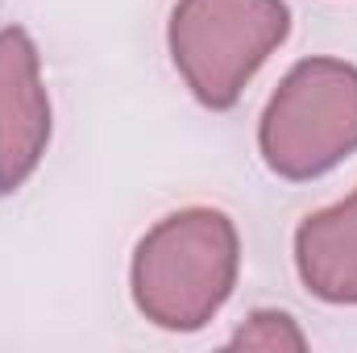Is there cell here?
<instances>
[{
  "label": "cell",
  "mask_w": 357,
  "mask_h": 353,
  "mask_svg": "<svg viewBox=\"0 0 357 353\" xmlns=\"http://www.w3.org/2000/svg\"><path fill=\"white\" fill-rule=\"evenodd\" d=\"M241 266L237 225L216 208H183L158 220L133 254V303L171 333L204 329L233 295Z\"/></svg>",
  "instance_id": "obj_1"
},
{
  "label": "cell",
  "mask_w": 357,
  "mask_h": 353,
  "mask_svg": "<svg viewBox=\"0 0 357 353\" xmlns=\"http://www.w3.org/2000/svg\"><path fill=\"white\" fill-rule=\"evenodd\" d=\"M287 33V0H178L171 13V59L199 104L233 108Z\"/></svg>",
  "instance_id": "obj_2"
},
{
  "label": "cell",
  "mask_w": 357,
  "mask_h": 353,
  "mask_svg": "<svg viewBox=\"0 0 357 353\" xmlns=\"http://www.w3.org/2000/svg\"><path fill=\"white\" fill-rule=\"evenodd\" d=\"M258 146L274 175L316 179L357 150V67L303 59L270 96Z\"/></svg>",
  "instance_id": "obj_3"
},
{
  "label": "cell",
  "mask_w": 357,
  "mask_h": 353,
  "mask_svg": "<svg viewBox=\"0 0 357 353\" xmlns=\"http://www.w3.org/2000/svg\"><path fill=\"white\" fill-rule=\"evenodd\" d=\"M50 146V96L42 59L21 25L0 29V195L25 187Z\"/></svg>",
  "instance_id": "obj_4"
},
{
  "label": "cell",
  "mask_w": 357,
  "mask_h": 353,
  "mask_svg": "<svg viewBox=\"0 0 357 353\" xmlns=\"http://www.w3.org/2000/svg\"><path fill=\"white\" fill-rule=\"evenodd\" d=\"M295 270L324 303H357V191L295 229Z\"/></svg>",
  "instance_id": "obj_5"
},
{
  "label": "cell",
  "mask_w": 357,
  "mask_h": 353,
  "mask_svg": "<svg viewBox=\"0 0 357 353\" xmlns=\"http://www.w3.org/2000/svg\"><path fill=\"white\" fill-rule=\"evenodd\" d=\"M233 350H307V337L299 333V324L287 316V312H254L233 337H229Z\"/></svg>",
  "instance_id": "obj_6"
}]
</instances>
